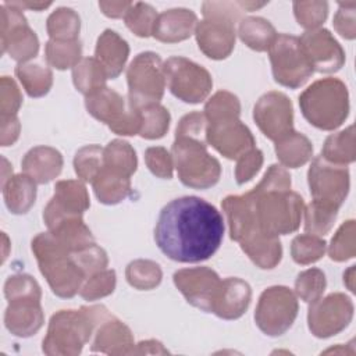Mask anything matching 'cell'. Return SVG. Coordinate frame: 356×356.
<instances>
[{"label": "cell", "instance_id": "16", "mask_svg": "<svg viewBox=\"0 0 356 356\" xmlns=\"http://www.w3.org/2000/svg\"><path fill=\"white\" fill-rule=\"evenodd\" d=\"M253 120L266 138L277 142L293 131L292 103L282 92H267L256 102Z\"/></svg>", "mask_w": 356, "mask_h": 356}, {"label": "cell", "instance_id": "48", "mask_svg": "<svg viewBox=\"0 0 356 356\" xmlns=\"http://www.w3.org/2000/svg\"><path fill=\"white\" fill-rule=\"evenodd\" d=\"M115 271L114 270H102L90 277H88L81 289H79V295L85 299V300H96L100 298H104L110 293H113L114 288H115Z\"/></svg>", "mask_w": 356, "mask_h": 356}, {"label": "cell", "instance_id": "12", "mask_svg": "<svg viewBox=\"0 0 356 356\" xmlns=\"http://www.w3.org/2000/svg\"><path fill=\"white\" fill-rule=\"evenodd\" d=\"M298 296L288 286H270L259 298L254 321L256 325L268 337L285 334L298 316Z\"/></svg>", "mask_w": 356, "mask_h": 356}, {"label": "cell", "instance_id": "49", "mask_svg": "<svg viewBox=\"0 0 356 356\" xmlns=\"http://www.w3.org/2000/svg\"><path fill=\"white\" fill-rule=\"evenodd\" d=\"M293 14L298 24L307 31L317 29L328 15L327 1H295Z\"/></svg>", "mask_w": 356, "mask_h": 356}, {"label": "cell", "instance_id": "7", "mask_svg": "<svg viewBox=\"0 0 356 356\" xmlns=\"http://www.w3.org/2000/svg\"><path fill=\"white\" fill-rule=\"evenodd\" d=\"M221 207L227 216L229 236L232 241L238 242L245 225L249 222L246 195H229L221 202ZM241 249L259 268L263 270L274 268L282 257V246L278 236H267Z\"/></svg>", "mask_w": 356, "mask_h": 356}, {"label": "cell", "instance_id": "21", "mask_svg": "<svg viewBox=\"0 0 356 356\" xmlns=\"http://www.w3.org/2000/svg\"><path fill=\"white\" fill-rule=\"evenodd\" d=\"M235 25L221 19L204 18L197 22L195 36L199 49L213 60L227 58L235 47Z\"/></svg>", "mask_w": 356, "mask_h": 356}, {"label": "cell", "instance_id": "23", "mask_svg": "<svg viewBox=\"0 0 356 356\" xmlns=\"http://www.w3.org/2000/svg\"><path fill=\"white\" fill-rule=\"evenodd\" d=\"M250 299V285L241 278L228 277L221 280L211 313L224 320H236L248 310Z\"/></svg>", "mask_w": 356, "mask_h": 356}, {"label": "cell", "instance_id": "14", "mask_svg": "<svg viewBox=\"0 0 356 356\" xmlns=\"http://www.w3.org/2000/svg\"><path fill=\"white\" fill-rule=\"evenodd\" d=\"M307 182L313 200L339 209L349 192V170L346 165L334 164L320 154L310 164Z\"/></svg>", "mask_w": 356, "mask_h": 356}, {"label": "cell", "instance_id": "22", "mask_svg": "<svg viewBox=\"0 0 356 356\" xmlns=\"http://www.w3.org/2000/svg\"><path fill=\"white\" fill-rule=\"evenodd\" d=\"M44 317L39 298H18L8 300L4 313L7 330L21 338L35 335L43 325Z\"/></svg>", "mask_w": 356, "mask_h": 356}, {"label": "cell", "instance_id": "56", "mask_svg": "<svg viewBox=\"0 0 356 356\" xmlns=\"http://www.w3.org/2000/svg\"><path fill=\"white\" fill-rule=\"evenodd\" d=\"M263 165V153L259 149H252L236 160L235 179L238 185H243L250 181Z\"/></svg>", "mask_w": 356, "mask_h": 356}, {"label": "cell", "instance_id": "55", "mask_svg": "<svg viewBox=\"0 0 356 356\" xmlns=\"http://www.w3.org/2000/svg\"><path fill=\"white\" fill-rule=\"evenodd\" d=\"M206 131H207V118L204 113L192 111L179 120L175 129V136H186V138L206 140Z\"/></svg>", "mask_w": 356, "mask_h": 356}, {"label": "cell", "instance_id": "20", "mask_svg": "<svg viewBox=\"0 0 356 356\" xmlns=\"http://www.w3.org/2000/svg\"><path fill=\"white\" fill-rule=\"evenodd\" d=\"M90 200L86 186L78 179H64L54 185V195L43 210V221L49 227L63 217L83 216Z\"/></svg>", "mask_w": 356, "mask_h": 356}, {"label": "cell", "instance_id": "44", "mask_svg": "<svg viewBox=\"0 0 356 356\" xmlns=\"http://www.w3.org/2000/svg\"><path fill=\"white\" fill-rule=\"evenodd\" d=\"M156 10L147 3H132L131 8L127 11L124 21L131 32L139 38H149L153 33L154 22L157 18Z\"/></svg>", "mask_w": 356, "mask_h": 356}, {"label": "cell", "instance_id": "36", "mask_svg": "<svg viewBox=\"0 0 356 356\" xmlns=\"http://www.w3.org/2000/svg\"><path fill=\"white\" fill-rule=\"evenodd\" d=\"M103 165L131 177L138 167V159L135 149L122 139H114L104 147Z\"/></svg>", "mask_w": 356, "mask_h": 356}, {"label": "cell", "instance_id": "6", "mask_svg": "<svg viewBox=\"0 0 356 356\" xmlns=\"http://www.w3.org/2000/svg\"><path fill=\"white\" fill-rule=\"evenodd\" d=\"M171 156L179 181L193 189L214 186L221 177V165L207 152V142L186 136H175Z\"/></svg>", "mask_w": 356, "mask_h": 356}, {"label": "cell", "instance_id": "62", "mask_svg": "<svg viewBox=\"0 0 356 356\" xmlns=\"http://www.w3.org/2000/svg\"><path fill=\"white\" fill-rule=\"evenodd\" d=\"M353 277H355V266H350V267H349V270L343 273V284L349 288V291H350V292H355Z\"/></svg>", "mask_w": 356, "mask_h": 356}, {"label": "cell", "instance_id": "60", "mask_svg": "<svg viewBox=\"0 0 356 356\" xmlns=\"http://www.w3.org/2000/svg\"><path fill=\"white\" fill-rule=\"evenodd\" d=\"M134 353H168V350L163 348L161 342L156 339H149L136 343Z\"/></svg>", "mask_w": 356, "mask_h": 356}, {"label": "cell", "instance_id": "45", "mask_svg": "<svg viewBox=\"0 0 356 356\" xmlns=\"http://www.w3.org/2000/svg\"><path fill=\"white\" fill-rule=\"evenodd\" d=\"M241 114V103L239 99L228 92L220 90L214 93L204 106V115L207 122L222 120V118H239Z\"/></svg>", "mask_w": 356, "mask_h": 356}, {"label": "cell", "instance_id": "26", "mask_svg": "<svg viewBox=\"0 0 356 356\" xmlns=\"http://www.w3.org/2000/svg\"><path fill=\"white\" fill-rule=\"evenodd\" d=\"M21 167L36 184H49L60 175L63 170V156L54 147L35 146L25 153Z\"/></svg>", "mask_w": 356, "mask_h": 356}, {"label": "cell", "instance_id": "18", "mask_svg": "<svg viewBox=\"0 0 356 356\" xmlns=\"http://www.w3.org/2000/svg\"><path fill=\"white\" fill-rule=\"evenodd\" d=\"M206 140L229 160H238L256 145L250 129L235 117L207 122Z\"/></svg>", "mask_w": 356, "mask_h": 356}, {"label": "cell", "instance_id": "46", "mask_svg": "<svg viewBox=\"0 0 356 356\" xmlns=\"http://www.w3.org/2000/svg\"><path fill=\"white\" fill-rule=\"evenodd\" d=\"M325 275L320 268H307L298 274L295 281V293L303 302L312 303L321 298L325 291Z\"/></svg>", "mask_w": 356, "mask_h": 356}, {"label": "cell", "instance_id": "57", "mask_svg": "<svg viewBox=\"0 0 356 356\" xmlns=\"http://www.w3.org/2000/svg\"><path fill=\"white\" fill-rule=\"evenodd\" d=\"M356 3H339V8L334 17L335 31L345 39H355L356 36V18H355Z\"/></svg>", "mask_w": 356, "mask_h": 356}, {"label": "cell", "instance_id": "32", "mask_svg": "<svg viewBox=\"0 0 356 356\" xmlns=\"http://www.w3.org/2000/svg\"><path fill=\"white\" fill-rule=\"evenodd\" d=\"M238 35L252 50L266 51L270 49L278 33L270 21L261 17H243L239 21Z\"/></svg>", "mask_w": 356, "mask_h": 356}, {"label": "cell", "instance_id": "4", "mask_svg": "<svg viewBox=\"0 0 356 356\" xmlns=\"http://www.w3.org/2000/svg\"><path fill=\"white\" fill-rule=\"evenodd\" d=\"M42 275L53 293L60 298L75 296L86 280L81 267L53 234L40 232L31 243Z\"/></svg>", "mask_w": 356, "mask_h": 356}, {"label": "cell", "instance_id": "10", "mask_svg": "<svg viewBox=\"0 0 356 356\" xmlns=\"http://www.w3.org/2000/svg\"><path fill=\"white\" fill-rule=\"evenodd\" d=\"M128 99L135 107L159 103L164 95L163 61L153 51L139 53L127 68Z\"/></svg>", "mask_w": 356, "mask_h": 356}, {"label": "cell", "instance_id": "51", "mask_svg": "<svg viewBox=\"0 0 356 356\" xmlns=\"http://www.w3.org/2000/svg\"><path fill=\"white\" fill-rule=\"evenodd\" d=\"M72 256L86 278L102 270H106L108 264L107 253L96 243H92L88 248L72 253Z\"/></svg>", "mask_w": 356, "mask_h": 356}, {"label": "cell", "instance_id": "9", "mask_svg": "<svg viewBox=\"0 0 356 356\" xmlns=\"http://www.w3.org/2000/svg\"><path fill=\"white\" fill-rule=\"evenodd\" d=\"M274 81L289 89H298L307 82L314 72L299 38L278 33L268 49Z\"/></svg>", "mask_w": 356, "mask_h": 356}, {"label": "cell", "instance_id": "59", "mask_svg": "<svg viewBox=\"0 0 356 356\" xmlns=\"http://www.w3.org/2000/svg\"><path fill=\"white\" fill-rule=\"evenodd\" d=\"M131 1H100L99 8L110 18H122L131 8Z\"/></svg>", "mask_w": 356, "mask_h": 356}, {"label": "cell", "instance_id": "42", "mask_svg": "<svg viewBox=\"0 0 356 356\" xmlns=\"http://www.w3.org/2000/svg\"><path fill=\"white\" fill-rule=\"evenodd\" d=\"M327 249V242L321 236L302 234L293 238L291 243V254L295 263L306 266L320 260Z\"/></svg>", "mask_w": 356, "mask_h": 356}, {"label": "cell", "instance_id": "50", "mask_svg": "<svg viewBox=\"0 0 356 356\" xmlns=\"http://www.w3.org/2000/svg\"><path fill=\"white\" fill-rule=\"evenodd\" d=\"M243 11H248L245 1H206L202 6L204 18L221 19L234 25L236 21L242 19Z\"/></svg>", "mask_w": 356, "mask_h": 356}, {"label": "cell", "instance_id": "27", "mask_svg": "<svg viewBox=\"0 0 356 356\" xmlns=\"http://www.w3.org/2000/svg\"><path fill=\"white\" fill-rule=\"evenodd\" d=\"M129 56V46L115 31L106 29L96 42L95 58L104 68L108 79H115L124 70Z\"/></svg>", "mask_w": 356, "mask_h": 356}, {"label": "cell", "instance_id": "61", "mask_svg": "<svg viewBox=\"0 0 356 356\" xmlns=\"http://www.w3.org/2000/svg\"><path fill=\"white\" fill-rule=\"evenodd\" d=\"M11 3L21 10L29 8V10H35V11H42L51 6V3H29V1H11Z\"/></svg>", "mask_w": 356, "mask_h": 356}, {"label": "cell", "instance_id": "40", "mask_svg": "<svg viewBox=\"0 0 356 356\" xmlns=\"http://www.w3.org/2000/svg\"><path fill=\"white\" fill-rule=\"evenodd\" d=\"M140 113L139 135L145 139H160L170 127V113L160 103H152L138 107Z\"/></svg>", "mask_w": 356, "mask_h": 356}, {"label": "cell", "instance_id": "41", "mask_svg": "<svg viewBox=\"0 0 356 356\" xmlns=\"http://www.w3.org/2000/svg\"><path fill=\"white\" fill-rule=\"evenodd\" d=\"M125 277L131 286L139 291H149L161 282L163 273L156 261L138 259L127 266Z\"/></svg>", "mask_w": 356, "mask_h": 356}, {"label": "cell", "instance_id": "29", "mask_svg": "<svg viewBox=\"0 0 356 356\" xmlns=\"http://www.w3.org/2000/svg\"><path fill=\"white\" fill-rule=\"evenodd\" d=\"M3 197L7 209L13 214H25L36 199V182L29 175H11L3 185Z\"/></svg>", "mask_w": 356, "mask_h": 356}, {"label": "cell", "instance_id": "13", "mask_svg": "<svg viewBox=\"0 0 356 356\" xmlns=\"http://www.w3.org/2000/svg\"><path fill=\"white\" fill-rule=\"evenodd\" d=\"M1 17V51L19 63H26L39 51V39L29 28L22 10L11 1L0 7Z\"/></svg>", "mask_w": 356, "mask_h": 356}, {"label": "cell", "instance_id": "37", "mask_svg": "<svg viewBox=\"0 0 356 356\" xmlns=\"http://www.w3.org/2000/svg\"><path fill=\"white\" fill-rule=\"evenodd\" d=\"M46 29L53 40H78L81 18L75 10L60 7L49 15Z\"/></svg>", "mask_w": 356, "mask_h": 356}, {"label": "cell", "instance_id": "19", "mask_svg": "<svg viewBox=\"0 0 356 356\" xmlns=\"http://www.w3.org/2000/svg\"><path fill=\"white\" fill-rule=\"evenodd\" d=\"M299 42L313 71L337 72L345 63V51L328 29L306 31L299 38Z\"/></svg>", "mask_w": 356, "mask_h": 356}, {"label": "cell", "instance_id": "24", "mask_svg": "<svg viewBox=\"0 0 356 356\" xmlns=\"http://www.w3.org/2000/svg\"><path fill=\"white\" fill-rule=\"evenodd\" d=\"M90 349L107 355H132L135 342L131 330L110 314L96 327Z\"/></svg>", "mask_w": 356, "mask_h": 356}, {"label": "cell", "instance_id": "11", "mask_svg": "<svg viewBox=\"0 0 356 356\" xmlns=\"http://www.w3.org/2000/svg\"><path fill=\"white\" fill-rule=\"evenodd\" d=\"M163 68L170 92L184 103L197 104L210 95L213 79L204 67L174 56L163 63Z\"/></svg>", "mask_w": 356, "mask_h": 356}, {"label": "cell", "instance_id": "2", "mask_svg": "<svg viewBox=\"0 0 356 356\" xmlns=\"http://www.w3.org/2000/svg\"><path fill=\"white\" fill-rule=\"evenodd\" d=\"M245 195L252 220L238 242L239 246L252 243L261 236L286 235L299 228L305 210L299 193L291 189H274L259 182Z\"/></svg>", "mask_w": 356, "mask_h": 356}, {"label": "cell", "instance_id": "30", "mask_svg": "<svg viewBox=\"0 0 356 356\" xmlns=\"http://www.w3.org/2000/svg\"><path fill=\"white\" fill-rule=\"evenodd\" d=\"M96 197L103 204H117L131 193V177L102 167L92 182Z\"/></svg>", "mask_w": 356, "mask_h": 356}, {"label": "cell", "instance_id": "3", "mask_svg": "<svg viewBox=\"0 0 356 356\" xmlns=\"http://www.w3.org/2000/svg\"><path fill=\"white\" fill-rule=\"evenodd\" d=\"M108 316L110 312L102 305L54 313L43 339V352L50 356L79 355L83 345L93 337L96 327Z\"/></svg>", "mask_w": 356, "mask_h": 356}, {"label": "cell", "instance_id": "33", "mask_svg": "<svg viewBox=\"0 0 356 356\" xmlns=\"http://www.w3.org/2000/svg\"><path fill=\"white\" fill-rule=\"evenodd\" d=\"M15 75L31 97H42L47 95L53 85L51 70L40 61L19 63L15 67Z\"/></svg>", "mask_w": 356, "mask_h": 356}, {"label": "cell", "instance_id": "31", "mask_svg": "<svg viewBox=\"0 0 356 356\" xmlns=\"http://www.w3.org/2000/svg\"><path fill=\"white\" fill-rule=\"evenodd\" d=\"M275 154L282 167L298 168L312 159L313 145L307 136L292 131L275 142Z\"/></svg>", "mask_w": 356, "mask_h": 356}, {"label": "cell", "instance_id": "8", "mask_svg": "<svg viewBox=\"0 0 356 356\" xmlns=\"http://www.w3.org/2000/svg\"><path fill=\"white\" fill-rule=\"evenodd\" d=\"M88 113L122 136L139 135L140 113L128 97L104 86L85 96Z\"/></svg>", "mask_w": 356, "mask_h": 356}, {"label": "cell", "instance_id": "15", "mask_svg": "<svg viewBox=\"0 0 356 356\" xmlns=\"http://www.w3.org/2000/svg\"><path fill=\"white\" fill-rule=\"evenodd\" d=\"M353 318V303L345 293H330L312 302L307 324L317 338H330L345 330Z\"/></svg>", "mask_w": 356, "mask_h": 356}, {"label": "cell", "instance_id": "43", "mask_svg": "<svg viewBox=\"0 0 356 356\" xmlns=\"http://www.w3.org/2000/svg\"><path fill=\"white\" fill-rule=\"evenodd\" d=\"M103 154L104 147H100L99 145H88L81 147L74 157V170L78 178L92 184L103 167Z\"/></svg>", "mask_w": 356, "mask_h": 356}, {"label": "cell", "instance_id": "28", "mask_svg": "<svg viewBox=\"0 0 356 356\" xmlns=\"http://www.w3.org/2000/svg\"><path fill=\"white\" fill-rule=\"evenodd\" d=\"M47 229L71 253L79 252L95 243V238L83 222L82 216L63 217L50 224Z\"/></svg>", "mask_w": 356, "mask_h": 356}, {"label": "cell", "instance_id": "25", "mask_svg": "<svg viewBox=\"0 0 356 356\" xmlns=\"http://www.w3.org/2000/svg\"><path fill=\"white\" fill-rule=\"evenodd\" d=\"M197 22L192 10L170 8L157 15L152 36L164 43H177L195 33Z\"/></svg>", "mask_w": 356, "mask_h": 356}, {"label": "cell", "instance_id": "54", "mask_svg": "<svg viewBox=\"0 0 356 356\" xmlns=\"http://www.w3.org/2000/svg\"><path fill=\"white\" fill-rule=\"evenodd\" d=\"M22 104V95L11 76H1L0 81V111L1 117L17 115Z\"/></svg>", "mask_w": 356, "mask_h": 356}, {"label": "cell", "instance_id": "47", "mask_svg": "<svg viewBox=\"0 0 356 356\" xmlns=\"http://www.w3.org/2000/svg\"><path fill=\"white\" fill-rule=\"evenodd\" d=\"M355 220L345 221L331 239L328 248L330 259L334 261H345L356 254L355 245Z\"/></svg>", "mask_w": 356, "mask_h": 356}, {"label": "cell", "instance_id": "5", "mask_svg": "<svg viewBox=\"0 0 356 356\" xmlns=\"http://www.w3.org/2000/svg\"><path fill=\"white\" fill-rule=\"evenodd\" d=\"M303 117L323 131L337 129L349 114V93L338 78H323L313 82L299 96Z\"/></svg>", "mask_w": 356, "mask_h": 356}, {"label": "cell", "instance_id": "34", "mask_svg": "<svg viewBox=\"0 0 356 356\" xmlns=\"http://www.w3.org/2000/svg\"><path fill=\"white\" fill-rule=\"evenodd\" d=\"M107 74L95 57H82L72 68V82L78 92L88 96L106 86Z\"/></svg>", "mask_w": 356, "mask_h": 356}, {"label": "cell", "instance_id": "53", "mask_svg": "<svg viewBox=\"0 0 356 356\" xmlns=\"http://www.w3.org/2000/svg\"><path fill=\"white\" fill-rule=\"evenodd\" d=\"M145 161L152 174L159 178L170 179L174 172V160L167 149L161 146L147 147L145 152Z\"/></svg>", "mask_w": 356, "mask_h": 356}, {"label": "cell", "instance_id": "38", "mask_svg": "<svg viewBox=\"0 0 356 356\" xmlns=\"http://www.w3.org/2000/svg\"><path fill=\"white\" fill-rule=\"evenodd\" d=\"M47 63L56 70L74 68L82 58V44L79 40L49 39L44 47Z\"/></svg>", "mask_w": 356, "mask_h": 356}, {"label": "cell", "instance_id": "1", "mask_svg": "<svg viewBox=\"0 0 356 356\" xmlns=\"http://www.w3.org/2000/svg\"><path fill=\"white\" fill-rule=\"evenodd\" d=\"M224 238V218L216 206L197 196L168 202L159 214L154 242L168 259L200 263L210 259Z\"/></svg>", "mask_w": 356, "mask_h": 356}, {"label": "cell", "instance_id": "52", "mask_svg": "<svg viewBox=\"0 0 356 356\" xmlns=\"http://www.w3.org/2000/svg\"><path fill=\"white\" fill-rule=\"evenodd\" d=\"M4 296L7 300L18 298H42V291L36 280L28 274H15L7 278L4 284Z\"/></svg>", "mask_w": 356, "mask_h": 356}, {"label": "cell", "instance_id": "35", "mask_svg": "<svg viewBox=\"0 0 356 356\" xmlns=\"http://www.w3.org/2000/svg\"><path fill=\"white\" fill-rule=\"evenodd\" d=\"M321 156L334 164L346 165L353 163L356 159L353 125H349L341 132L330 135L324 142Z\"/></svg>", "mask_w": 356, "mask_h": 356}, {"label": "cell", "instance_id": "39", "mask_svg": "<svg viewBox=\"0 0 356 356\" xmlns=\"http://www.w3.org/2000/svg\"><path fill=\"white\" fill-rule=\"evenodd\" d=\"M338 210V207L328 203L312 200L303 210L306 232L317 236L328 234L337 220Z\"/></svg>", "mask_w": 356, "mask_h": 356}, {"label": "cell", "instance_id": "17", "mask_svg": "<svg viewBox=\"0 0 356 356\" xmlns=\"http://www.w3.org/2000/svg\"><path fill=\"white\" fill-rule=\"evenodd\" d=\"M172 281L188 303L206 313H211L221 284V278L214 270L204 266L181 268L174 273Z\"/></svg>", "mask_w": 356, "mask_h": 356}, {"label": "cell", "instance_id": "58", "mask_svg": "<svg viewBox=\"0 0 356 356\" xmlns=\"http://www.w3.org/2000/svg\"><path fill=\"white\" fill-rule=\"evenodd\" d=\"M19 129H21V125L17 115L1 117V138H0L1 146L13 145L19 136Z\"/></svg>", "mask_w": 356, "mask_h": 356}]
</instances>
